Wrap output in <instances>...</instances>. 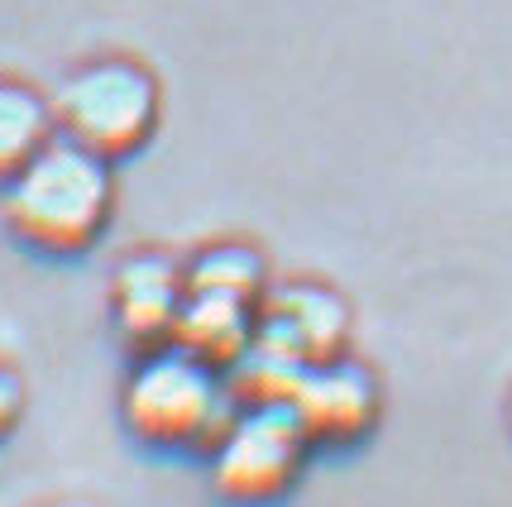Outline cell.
<instances>
[{"label": "cell", "instance_id": "8", "mask_svg": "<svg viewBox=\"0 0 512 507\" xmlns=\"http://www.w3.org/2000/svg\"><path fill=\"white\" fill-rule=\"evenodd\" d=\"M259 331V307L240 302V297H211V292H187L178 316L173 345H182L187 354H197L201 364L211 369H230L240 354L254 345Z\"/></svg>", "mask_w": 512, "mask_h": 507}, {"label": "cell", "instance_id": "5", "mask_svg": "<svg viewBox=\"0 0 512 507\" xmlns=\"http://www.w3.org/2000/svg\"><path fill=\"white\" fill-rule=\"evenodd\" d=\"M259 345L312 369L340 359L350 345V307L326 283H268L259 297Z\"/></svg>", "mask_w": 512, "mask_h": 507}, {"label": "cell", "instance_id": "12", "mask_svg": "<svg viewBox=\"0 0 512 507\" xmlns=\"http://www.w3.org/2000/svg\"><path fill=\"white\" fill-rule=\"evenodd\" d=\"M508 421H512V402H508Z\"/></svg>", "mask_w": 512, "mask_h": 507}, {"label": "cell", "instance_id": "6", "mask_svg": "<svg viewBox=\"0 0 512 507\" xmlns=\"http://www.w3.org/2000/svg\"><path fill=\"white\" fill-rule=\"evenodd\" d=\"M288 407L297 412L312 445H355L379 421V383L359 359L340 354V359L312 364L297 378Z\"/></svg>", "mask_w": 512, "mask_h": 507}, {"label": "cell", "instance_id": "11", "mask_svg": "<svg viewBox=\"0 0 512 507\" xmlns=\"http://www.w3.org/2000/svg\"><path fill=\"white\" fill-rule=\"evenodd\" d=\"M20 412H24V383L10 369H0V436L15 431Z\"/></svg>", "mask_w": 512, "mask_h": 507}, {"label": "cell", "instance_id": "10", "mask_svg": "<svg viewBox=\"0 0 512 507\" xmlns=\"http://www.w3.org/2000/svg\"><path fill=\"white\" fill-rule=\"evenodd\" d=\"M187 273V292H211V297H240V302H254L259 307V297L268 292V268L259 259V249H249V244H211V249H201L192 264L182 268Z\"/></svg>", "mask_w": 512, "mask_h": 507}, {"label": "cell", "instance_id": "4", "mask_svg": "<svg viewBox=\"0 0 512 507\" xmlns=\"http://www.w3.org/2000/svg\"><path fill=\"white\" fill-rule=\"evenodd\" d=\"M307 431L288 402H264V407H240V417L230 421L211 460V484L230 503H273L283 498L302 464H307Z\"/></svg>", "mask_w": 512, "mask_h": 507}, {"label": "cell", "instance_id": "2", "mask_svg": "<svg viewBox=\"0 0 512 507\" xmlns=\"http://www.w3.org/2000/svg\"><path fill=\"white\" fill-rule=\"evenodd\" d=\"M120 417L144 445L211 455L230 421L240 417V397L221 369L201 364L182 345H158L139 354L125 378Z\"/></svg>", "mask_w": 512, "mask_h": 507}, {"label": "cell", "instance_id": "3", "mask_svg": "<svg viewBox=\"0 0 512 507\" xmlns=\"http://www.w3.org/2000/svg\"><path fill=\"white\" fill-rule=\"evenodd\" d=\"M53 115L63 139L115 163L149 144L158 125V82L130 58H101L58 87Z\"/></svg>", "mask_w": 512, "mask_h": 507}, {"label": "cell", "instance_id": "9", "mask_svg": "<svg viewBox=\"0 0 512 507\" xmlns=\"http://www.w3.org/2000/svg\"><path fill=\"white\" fill-rule=\"evenodd\" d=\"M53 139H58L53 101H44L24 82H0V187L15 182Z\"/></svg>", "mask_w": 512, "mask_h": 507}, {"label": "cell", "instance_id": "7", "mask_svg": "<svg viewBox=\"0 0 512 507\" xmlns=\"http://www.w3.org/2000/svg\"><path fill=\"white\" fill-rule=\"evenodd\" d=\"M182 302H187V273L173 259H163V254H130L125 264L115 268V283H111L115 326H120V335L139 354L158 350V345H173Z\"/></svg>", "mask_w": 512, "mask_h": 507}, {"label": "cell", "instance_id": "1", "mask_svg": "<svg viewBox=\"0 0 512 507\" xmlns=\"http://www.w3.org/2000/svg\"><path fill=\"white\" fill-rule=\"evenodd\" d=\"M115 211L111 158L53 139L15 182H5V225L39 254H82Z\"/></svg>", "mask_w": 512, "mask_h": 507}]
</instances>
